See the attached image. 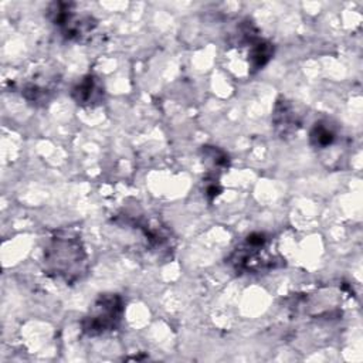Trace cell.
<instances>
[{
	"mask_svg": "<svg viewBox=\"0 0 363 363\" xmlns=\"http://www.w3.org/2000/svg\"><path fill=\"white\" fill-rule=\"evenodd\" d=\"M123 301L118 294H101L81 320L86 336H99L115 330L123 316Z\"/></svg>",
	"mask_w": 363,
	"mask_h": 363,
	"instance_id": "3957f363",
	"label": "cell"
},
{
	"mask_svg": "<svg viewBox=\"0 0 363 363\" xmlns=\"http://www.w3.org/2000/svg\"><path fill=\"white\" fill-rule=\"evenodd\" d=\"M231 267L238 274H257L279 265V259L269 251V237L264 233H251L230 257Z\"/></svg>",
	"mask_w": 363,
	"mask_h": 363,
	"instance_id": "7a4b0ae2",
	"label": "cell"
},
{
	"mask_svg": "<svg viewBox=\"0 0 363 363\" xmlns=\"http://www.w3.org/2000/svg\"><path fill=\"white\" fill-rule=\"evenodd\" d=\"M272 121L277 132L282 138L295 133L301 125L294 106L286 99H281L277 102L272 113Z\"/></svg>",
	"mask_w": 363,
	"mask_h": 363,
	"instance_id": "8992f818",
	"label": "cell"
},
{
	"mask_svg": "<svg viewBox=\"0 0 363 363\" xmlns=\"http://www.w3.org/2000/svg\"><path fill=\"white\" fill-rule=\"evenodd\" d=\"M245 43H248V64L252 71L261 69L271 60L274 47L268 41L255 37L250 30H245Z\"/></svg>",
	"mask_w": 363,
	"mask_h": 363,
	"instance_id": "52a82bcc",
	"label": "cell"
},
{
	"mask_svg": "<svg viewBox=\"0 0 363 363\" xmlns=\"http://www.w3.org/2000/svg\"><path fill=\"white\" fill-rule=\"evenodd\" d=\"M44 271L65 284L79 281L88 271V257L77 233H55L44 250Z\"/></svg>",
	"mask_w": 363,
	"mask_h": 363,
	"instance_id": "6da1fadb",
	"label": "cell"
},
{
	"mask_svg": "<svg viewBox=\"0 0 363 363\" xmlns=\"http://www.w3.org/2000/svg\"><path fill=\"white\" fill-rule=\"evenodd\" d=\"M50 18L68 40H82L96 27V21L88 14H78L71 3H54Z\"/></svg>",
	"mask_w": 363,
	"mask_h": 363,
	"instance_id": "277c9868",
	"label": "cell"
},
{
	"mask_svg": "<svg viewBox=\"0 0 363 363\" xmlns=\"http://www.w3.org/2000/svg\"><path fill=\"white\" fill-rule=\"evenodd\" d=\"M72 99L81 106H95L104 99V86L94 75H85L74 88Z\"/></svg>",
	"mask_w": 363,
	"mask_h": 363,
	"instance_id": "5b68a950",
	"label": "cell"
},
{
	"mask_svg": "<svg viewBox=\"0 0 363 363\" xmlns=\"http://www.w3.org/2000/svg\"><path fill=\"white\" fill-rule=\"evenodd\" d=\"M336 132L328 122H318L309 133V142L316 149H326L335 143Z\"/></svg>",
	"mask_w": 363,
	"mask_h": 363,
	"instance_id": "ba28073f",
	"label": "cell"
}]
</instances>
